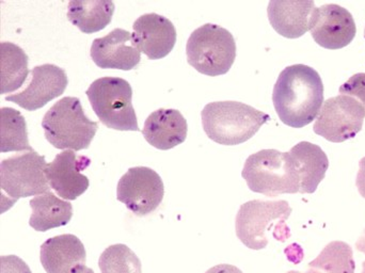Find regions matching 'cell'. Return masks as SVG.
I'll return each instance as SVG.
<instances>
[{
	"label": "cell",
	"instance_id": "20",
	"mask_svg": "<svg viewBox=\"0 0 365 273\" xmlns=\"http://www.w3.org/2000/svg\"><path fill=\"white\" fill-rule=\"evenodd\" d=\"M32 210L29 225L36 232H46L68 225L73 217V206L51 191L30 200Z\"/></svg>",
	"mask_w": 365,
	"mask_h": 273
},
{
	"label": "cell",
	"instance_id": "19",
	"mask_svg": "<svg viewBox=\"0 0 365 273\" xmlns=\"http://www.w3.org/2000/svg\"><path fill=\"white\" fill-rule=\"evenodd\" d=\"M299 177V192L314 193L329 168V159L321 146L299 142L289 150Z\"/></svg>",
	"mask_w": 365,
	"mask_h": 273
},
{
	"label": "cell",
	"instance_id": "8",
	"mask_svg": "<svg viewBox=\"0 0 365 273\" xmlns=\"http://www.w3.org/2000/svg\"><path fill=\"white\" fill-rule=\"evenodd\" d=\"M44 156L36 150L4 159L0 165L2 202L11 200L10 207L21 197L40 195L49 191Z\"/></svg>",
	"mask_w": 365,
	"mask_h": 273
},
{
	"label": "cell",
	"instance_id": "14",
	"mask_svg": "<svg viewBox=\"0 0 365 273\" xmlns=\"http://www.w3.org/2000/svg\"><path fill=\"white\" fill-rule=\"evenodd\" d=\"M91 59L101 68L130 71L141 60V53L135 44L133 34L115 28L104 38H96L90 51Z\"/></svg>",
	"mask_w": 365,
	"mask_h": 273
},
{
	"label": "cell",
	"instance_id": "4",
	"mask_svg": "<svg viewBox=\"0 0 365 273\" xmlns=\"http://www.w3.org/2000/svg\"><path fill=\"white\" fill-rule=\"evenodd\" d=\"M47 141L59 150H88L98 130V122L85 115L81 100L61 98L56 103L42 120Z\"/></svg>",
	"mask_w": 365,
	"mask_h": 273
},
{
	"label": "cell",
	"instance_id": "7",
	"mask_svg": "<svg viewBox=\"0 0 365 273\" xmlns=\"http://www.w3.org/2000/svg\"><path fill=\"white\" fill-rule=\"evenodd\" d=\"M87 96L94 113L106 128L139 132L130 83L119 77H102L90 85Z\"/></svg>",
	"mask_w": 365,
	"mask_h": 273
},
{
	"label": "cell",
	"instance_id": "32",
	"mask_svg": "<svg viewBox=\"0 0 365 273\" xmlns=\"http://www.w3.org/2000/svg\"><path fill=\"white\" fill-rule=\"evenodd\" d=\"M362 273H365V261L362 264Z\"/></svg>",
	"mask_w": 365,
	"mask_h": 273
},
{
	"label": "cell",
	"instance_id": "24",
	"mask_svg": "<svg viewBox=\"0 0 365 273\" xmlns=\"http://www.w3.org/2000/svg\"><path fill=\"white\" fill-rule=\"evenodd\" d=\"M0 150L1 153L34 150L28 141L25 118L10 107H2L0 110Z\"/></svg>",
	"mask_w": 365,
	"mask_h": 273
},
{
	"label": "cell",
	"instance_id": "26",
	"mask_svg": "<svg viewBox=\"0 0 365 273\" xmlns=\"http://www.w3.org/2000/svg\"><path fill=\"white\" fill-rule=\"evenodd\" d=\"M341 96L355 98L362 105L365 110V73H358L351 76L340 87Z\"/></svg>",
	"mask_w": 365,
	"mask_h": 273
},
{
	"label": "cell",
	"instance_id": "3",
	"mask_svg": "<svg viewBox=\"0 0 365 273\" xmlns=\"http://www.w3.org/2000/svg\"><path fill=\"white\" fill-rule=\"evenodd\" d=\"M292 208L289 202L253 200L240 206L236 215L235 229L238 239L251 250H262L267 247V234L279 242L291 237V230L285 225Z\"/></svg>",
	"mask_w": 365,
	"mask_h": 273
},
{
	"label": "cell",
	"instance_id": "29",
	"mask_svg": "<svg viewBox=\"0 0 365 273\" xmlns=\"http://www.w3.org/2000/svg\"><path fill=\"white\" fill-rule=\"evenodd\" d=\"M205 273H244L242 270L238 269L235 266L227 265V264H222V265H217L215 267L210 268Z\"/></svg>",
	"mask_w": 365,
	"mask_h": 273
},
{
	"label": "cell",
	"instance_id": "11",
	"mask_svg": "<svg viewBox=\"0 0 365 273\" xmlns=\"http://www.w3.org/2000/svg\"><path fill=\"white\" fill-rule=\"evenodd\" d=\"M310 31L319 46L341 49L353 42L357 27L349 10L339 4H329L315 8Z\"/></svg>",
	"mask_w": 365,
	"mask_h": 273
},
{
	"label": "cell",
	"instance_id": "5",
	"mask_svg": "<svg viewBox=\"0 0 365 273\" xmlns=\"http://www.w3.org/2000/svg\"><path fill=\"white\" fill-rule=\"evenodd\" d=\"M242 176L251 191L266 197L299 192V177L289 152L262 150L250 155Z\"/></svg>",
	"mask_w": 365,
	"mask_h": 273
},
{
	"label": "cell",
	"instance_id": "34",
	"mask_svg": "<svg viewBox=\"0 0 365 273\" xmlns=\"http://www.w3.org/2000/svg\"><path fill=\"white\" fill-rule=\"evenodd\" d=\"M364 38H365V30H364Z\"/></svg>",
	"mask_w": 365,
	"mask_h": 273
},
{
	"label": "cell",
	"instance_id": "27",
	"mask_svg": "<svg viewBox=\"0 0 365 273\" xmlns=\"http://www.w3.org/2000/svg\"><path fill=\"white\" fill-rule=\"evenodd\" d=\"M0 273H32L29 266L15 255L1 257L0 259Z\"/></svg>",
	"mask_w": 365,
	"mask_h": 273
},
{
	"label": "cell",
	"instance_id": "22",
	"mask_svg": "<svg viewBox=\"0 0 365 273\" xmlns=\"http://www.w3.org/2000/svg\"><path fill=\"white\" fill-rule=\"evenodd\" d=\"M27 53L11 42L0 44V78H1V94L10 93L19 89L27 79L30 71L28 70Z\"/></svg>",
	"mask_w": 365,
	"mask_h": 273
},
{
	"label": "cell",
	"instance_id": "33",
	"mask_svg": "<svg viewBox=\"0 0 365 273\" xmlns=\"http://www.w3.org/2000/svg\"><path fill=\"white\" fill-rule=\"evenodd\" d=\"M287 273H302V272H295V270H292V272H289Z\"/></svg>",
	"mask_w": 365,
	"mask_h": 273
},
{
	"label": "cell",
	"instance_id": "30",
	"mask_svg": "<svg viewBox=\"0 0 365 273\" xmlns=\"http://www.w3.org/2000/svg\"><path fill=\"white\" fill-rule=\"evenodd\" d=\"M356 249H357L359 252L364 253L365 254V230L364 234L360 236L359 239L356 242Z\"/></svg>",
	"mask_w": 365,
	"mask_h": 273
},
{
	"label": "cell",
	"instance_id": "23",
	"mask_svg": "<svg viewBox=\"0 0 365 273\" xmlns=\"http://www.w3.org/2000/svg\"><path fill=\"white\" fill-rule=\"evenodd\" d=\"M355 270L351 247L344 242H331L308 264V272L304 273H355Z\"/></svg>",
	"mask_w": 365,
	"mask_h": 273
},
{
	"label": "cell",
	"instance_id": "15",
	"mask_svg": "<svg viewBox=\"0 0 365 273\" xmlns=\"http://www.w3.org/2000/svg\"><path fill=\"white\" fill-rule=\"evenodd\" d=\"M133 38L139 51L150 60L166 57L177 43L175 25L156 13L141 15L133 26Z\"/></svg>",
	"mask_w": 365,
	"mask_h": 273
},
{
	"label": "cell",
	"instance_id": "21",
	"mask_svg": "<svg viewBox=\"0 0 365 273\" xmlns=\"http://www.w3.org/2000/svg\"><path fill=\"white\" fill-rule=\"evenodd\" d=\"M115 4L108 0H73L68 4V19L85 34H94L106 28L113 19Z\"/></svg>",
	"mask_w": 365,
	"mask_h": 273
},
{
	"label": "cell",
	"instance_id": "12",
	"mask_svg": "<svg viewBox=\"0 0 365 273\" xmlns=\"http://www.w3.org/2000/svg\"><path fill=\"white\" fill-rule=\"evenodd\" d=\"M31 73V81L23 91L8 96L6 101L15 103L28 111L38 110L53 98H59L68 87L66 71L53 64L36 66Z\"/></svg>",
	"mask_w": 365,
	"mask_h": 273
},
{
	"label": "cell",
	"instance_id": "28",
	"mask_svg": "<svg viewBox=\"0 0 365 273\" xmlns=\"http://www.w3.org/2000/svg\"><path fill=\"white\" fill-rule=\"evenodd\" d=\"M358 191L362 197L365 199V157L360 160L359 171L357 174V180H356Z\"/></svg>",
	"mask_w": 365,
	"mask_h": 273
},
{
	"label": "cell",
	"instance_id": "9",
	"mask_svg": "<svg viewBox=\"0 0 365 273\" xmlns=\"http://www.w3.org/2000/svg\"><path fill=\"white\" fill-rule=\"evenodd\" d=\"M365 110L349 96H339L324 103L315 121V134L334 143H341L357 136L364 128Z\"/></svg>",
	"mask_w": 365,
	"mask_h": 273
},
{
	"label": "cell",
	"instance_id": "25",
	"mask_svg": "<svg viewBox=\"0 0 365 273\" xmlns=\"http://www.w3.org/2000/svg\"><path fill=\"white\" fill-rule=\"evenodd\" d=\"M98 266L102 273H143L139 257L125 244H113L101 255Z\"/></svg>",
	"mask_w": 365,
	"mask_h": 273
},
{
	"label": "cell",
	"instance_id": "6",
	"mask_svg": "<svg viewBox=\"0 0 365 273\" xmlns=\"http://www.w3.org/2000/svg\"><path fill=\"white\" fill-rule=\"evenodd\" d=\"M186 53L187 61L197 72L219 76L231 70L236 58V43L229 30L205 24L189 36Z\"/></svg>",
	"mask_w": 365,
	"mask_h": 273
},
{
	"label": "cell",
	"instance_id": "31",
	"mask_svg": "<svg viewBox=\"0 0 365 273\" xmlns=\"http://www.w3.org/2000/svg\"><path fill=\"white\" fill-rule=\"evenodd\" d=\"M85 273H94V272H93V270L91 269V268H87V269H86Z\"/></svg>",
	"mask_w": 365,
	"mask_h": 273
},
{
	"label": "cell",
	"instance_id": "10",
	"mask_svg": "<svg viewBox=\"0 0 365 273\" xmlns=\"http://www.w3.org/2000/svg\"><path fill=\"white\" fill-rule=\"evenodd\" d=\"M164 195V182L151 168H130L118 182V201L138 217L155 212Z\"/></svg>",
	"mask_w": 365,
	"mask_h": 273
},
{
	"label": "cell",
	"instance_id": "18",
	"mask_svg": "<svg viewBox=\"0 0 365 273\" xmlns=\"http://www.w3.org/2000/svg\"><path fill=\"white\" fill-rule=\"evenodd\" d=\"M314 1H270L268 19L272 28L280 36L298 38L310 30Z\"/></svg>",
	"mask_w": 365,
	"mask_h": 273
},
{
	"label": "cell",
	"instance_id": "1",
	"mask_svg": "<svg viewBox=\"0 0 365 273\" xmlns=\"http://www.w3.org/2000/svg\"><path fill=\"white\" fill-rule=\"evenodd\" d=\"M277 115L285 125L302 128L314 121L324 104L321 75L304 64L287 66L279 75L272 92Z\"/></svg>",
	"mask_w": 365,
	"mask_h": 273
},
{
	"label": "cell",
	"instance_id": "2",
	"mask_svg": "<svg viewBox=\"0 0 365 273\" xmlns=\"http://www.w3.org/2000/svg\"><path fill=\"white\" fill-rule=\"evenodd\" d=\"M204 132L222 145H237L255 136L270 120L269 115L244 103H210L201 113Z\"/></svg>",
	"mask_w": 365,
	"mask_h": 273
},
{
	"label": "cell",
	"instance_id": "16",
	"mask_svg": "<svg viewBox=\"0 0 365 273\" xmlns=\"http://www.w3.org/2000/svg\"><path fill=\"white\" fill-rule=\"evenodd\" d=\"M41 264L47 273H85L87 252L72 234L49 238L41 246Z\"/></svg>",
	"mask_w": 365,
	"mask_h": 273
},
{
	"label": "cell",
	"instance_id": "13",
	"mask_svg": "<svg viewBox=\"0 0 365 273\" xmlns=\"http://www.w3.org/2000/svg\"><path fill=\"white\" fill-rule=\"evenodd\" d=\"M91 165V159L79 156L74 150H66L47 163L45 174L51 189L60 197L74 201L89 188V178L81 172Z\"/></svg>",
	"mask_w": 365,
	"mask_h": 273
},
{
	"label": "cell",
	"instance_id": "17",
	"mask_svg": "<svg viewBox=\"0 0 365 273\" xmlns=\"http://www.w3.org/2000/svg\"><path fill=\"white\" fill-rule=\"evenodd\" d=\"M188 132L186 119L177 109H158L148 117L143 134L148 143L167 150L185 142Z\"/></svg>",
	"mask_w": 365,
	"mask_h": 273
}]
</instances>
